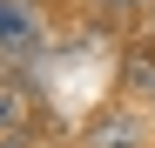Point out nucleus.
Masks as SVG:
<instances>
[{
	"instance_id": "obj_3",
	"label": "nucleus",
	"mask_w": 155,
	"mask_h": 148,
	"mask_svg": "<svg viewBox=\"0 0 155 148\" xmlns=\"http://www.w3.org/2000/svg\"><path fill=\"white\" fill-rule=\"evenodd\" d=\"M20 121H27V101L7 88V94H0V135H7V128H20Z\"/></svg>"
},
{
	"instance_id": "obj_2",
	"label": "nucleus",
	"mask_w": 155,
	"mask_h": 148,
	"mask_svg": "<svg viewBox=\"0 0 155 148\" xmlns=\"http://www.w3.org/2000/svg\"><path fill=\"white\" fill-rule=\"evenodd\" d=\"M94 148H142V128L128 114H108V121H94Z\"/></svg>"
},
{
	"instance_id": "obj_1",
	"label": "nucleus",
	"mask_w": 155,
	"mask_h": 148,
	"mask_svg": "<svg viewBox=\"0 0 155 148\" xmlns=\"http://www.w3.org/2000/svg\"><path fill=\"white\" fill-rule=\"evenodd\" d=\"M41 47V20L27 0H0V54H34Z\"/></svg>"
},
{
	"instance_id": "obj_4",
	"label": "nucleus",
	"mask_w": 155,
	"mask_h": 148,
	"mask_svg": "<svg viewBox=\"0 0 155 148\" xmlns=\"http://www.w3.org/2000/svg\"><path fill=\"white\" fill-rule=\"evenodd\" d=\"M142 7V0H108V14H135Z\"/></svg>"
}]
</instances>
